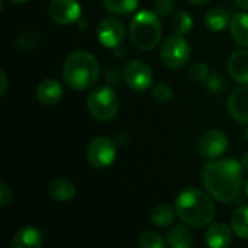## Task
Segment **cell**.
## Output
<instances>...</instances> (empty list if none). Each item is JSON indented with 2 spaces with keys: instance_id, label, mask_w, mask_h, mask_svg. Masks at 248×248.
<instances>
[{
  "instance_id": "6da1fadb",
  "label": "cell",
  "mask_w": 248,
  "mask_h": 248,
  "mask_svg": "<svg viewBox=\"0 0 248 248\" xmlns=\"http://www.w3.org/2000/svg\"><path fill=\"white\" fill-rule=\"evenodd\" d=\"M243 164L237 160L221 158L205 164L202 171V182L205 189L222 203H231L238 199L244 177Z\"/></svg>"
},
{
  "instance_id": "7a4b0ae2",
  "label": "cell",
  "mask_w": 248,
  "mask_h": 248,
  "mask_svg": "<svg viewBox=\"0 0 248 248\" xmlns=\"http://www.w3.org/2000/svg\"><path fill=\"white\" fill-rule=\"evenodd\" d=\"M174 208L182 221L193 228H205L214 221L215 217L212 199L208 193L196 187L185 189L176 198Z\"/></svg>"
},
{
  "instance_id": "3957f363",
  "label": "cell",
  "mask_w": 248,
  "mask_h": 248,
  "mask_svg": "<svg viewBox=\"0 0 248 248\" xmlns=\"http://www.w3.org/2000/svg\"><path fill=\"white\" fill-rule=\"evenodd\" d=\"M100 67L90 52L74 51L62 64V78L67 86L74 90L90 89L99 78Z\"/></svg>"
},
{
  "instance_id": "277c9868",
  "label": "cell",
  "mask_w": 248,
  "mask_h": 248,
  "mask_svg": "<svg viewBox=\"0 0 248 248\" xmlns=\"http://www.w3.org/2000/svg\"><path fill=\"white\" fill-rule=\"evenodd\" d=\"M161 22L160 16L151 10L138 12L129 25V36L132 44L141 51H150L161 39Z\"/></svg>"
},
{
  "instance_id": "5b68a950",
  "label": "cell",
  "mask_w": 248,
  "mask_h": 248,
  "mask_svg": "<svg viewBox=\"0 0 248 248\" xmlns=\"http://www.w3.org/2000/svg\"><path fill=\"white\" fill-rule=\"evenodd\" d=\"M90 115L99 122H110L119 110V99L110 86H99L93 89L87 97Z\"/></svg>"
},
{
  "instance_id": "8992f818",
  "label": "cell",
  "mask_w": 248,
  "mask_h": 248,
  "mask_svg": "<svg viewBox=\"0 0 248 248\" xmlns=\"http://www.w3.org/2000/svg\"><path fill=\"white\" fill-rule=\"evenodd\" d=\"M160 58L169 67L179 70L185 67L190 58V45L183 35H173L163 41L160 48Z\"/></svg>"
},
{
  "instance_id": "52a82bcc",
  "label": "cell",
  "mask_w": 248,
  "mask_h": 248,
  "mask_svg": "<svg viewBox=\"0 0 248 248\" xmlns=\"http://www.w3.org/2000/svg\"><path fill=\"white\" fill-rule=\"evenodd\" d=\"M116 158V144L108 137L94 138L87 148V160L93 169H108Z\"/></svg>"
},
{
  "instance_id": "ba28073f",
  "label": "cell",
  "mask_w": 248,
  "mask_h": 248,
  "mask_svg": "<svg viewBox=\"0 0 248 248\" xmlns=\"http://www.w3.org/2000/svg\"><path fill=\"white\" fill-rule=\"evenodd\" d=\"M124 81L137 92H144L153 84V70L151 67L140 60H129L122 70Z\"/></svg>"
},
{
  "instance_id": "9c48e42d",
  "label": "cell",
  "mask_w": 248,
  "mask_h": 248,
  "mask_svg": "<svg viewBox=\"0 0 248 248\" xmlns=\"http://www.w3.org/2000/svg\"><path fill=\"white\" fill-rule=\"evenodd\" d=\"M97 39L106 48H118L125 38V26L116 17H106L97 25Z\"/></svg>"
},
{
  "instance_id": "30bf717a",
  "label": "cell",
  "mask_w": 248,
  "mask_h": 248,
  "mask_svg": "<svg viewBox=\"0 0 248 248\" xmlns=\"http://www.w3.org/2000/svg\"><path fill=\"white\" fill-rule=\"evenodd\" d=\"M228 145H230V141L224 132L217 131V129H211L201 137L198 148L203 157L218 158L227 153Z\"/></svg>"
},
{
  "instance_id": "8fae6325",
  "label": "cell",
  "mask_w": 248,
  "mask_h": 248,
  "mask_svg": "<svg viewBox=\"0 0 248 248\" xmlns=\"http://www.w3.org/2000/svg\"><path fill=\"white\" fill-rule=\"evenodd\" d=\"M49 15L58 25H70L80 19L81 6L77 0H51Z\"/></svg>"
},
{
  "instance_id": "7c38bea8",
  "label": "cell",
  "mask_w": 248,
  "mask_h": 248,
  "mask_svg": "<svg viewBox=\"0 0 248 248\" xmlns=\"http://www.w3.org/2000/svg\"><path fill=\"white\" fill-rule=\"evenodd\" d=\"M228 112L238 124H248V84L237 87L228 100Z\"/></svg>"
},
{
  "instance_id": "4fadbf2b",
  "label": "cell",
  "mask_w": 248,
  "mask_h": 248,
  "mask_svg": "<svg viewBox=\"0 0 248 248\" xmlns=\"http://www.w3.org/2000/svg\"><path fill=\"white\" fill-rule=\"evenodd\" d=\"M35 93H36V99L42 105H45V106H54V105H57L62 99L64 90H62V86L57 80L46 78V80H42L38 84Z\"/></svg>"
},
{
  "instance_id": "5bb4252c",
  "label": "cell",
  "mask_w": 248,
  "mask_h": 248,
  "mask_svg": "<svg viewBox=\"0 0 248 248\" xmlns=\"http://www.w3.org/2000/svg\"><path fill=\"white\" fill-rule=\"evenodd\" d=\"M232 243L231 228L224 222L211 225L205 234V244L211 248H225Z\"/></svg>"
},
{
  "instance_id": "9a60e30c",
  "label": "cell",
  "mask_w": 248,
  "mask_h": 248,
  "mask_svg": "<svg viewBox=\"0 0 248 248\" xmlns=\"http://www.w3.org/2000/svg\"><path fill=\"white\" fill-rule=\"evenodd\" d=\"M227 68L238 84H248V51H235L228 58Z\"/></svg>"
},
{
  "instance_id": "2e32d148",
  "label": "cell",
  "mask_w": 248,
  "mask_h": 248,
  "mask_svg": "<svg viewBox=\"0 0 248 248\" xmlns=\"http://www.w3.org/2000/svg\"><path fill=\"white\" fill-rule=\"evenodd\" d=\"M44 243V237L41 231L35 227H23L20 228L13 240L12 247L13 248H39Z\"/></svg>"
},
{
  "instance_id": "e0dca14e",
  "label": "cell",
  "mask_w": 248,
  "mask_h": 248,
  "mask_svg": "<svg viewBox=\"0 0 248 248\" xmlns=\"http://www.w3.org/2000/svg\"><path fill=\"white\" fill-rule=\"evenodd\" d=\"M48 193H49V196L54 201L61 202V203H65V202H70L74 198V195H76V186L68 179L58 177V179H54L48 185Z\"/></svg>"
},
{
  "instance_id": "ac0fdd59",
  "label": "cell",
  "mask_w": 248,
  "mask_h": 248,
  "mask_svg": "<svg viewBox=\"0 0 248 248\" xmlns=\"http://www.w3.org/2000/svg\"><path fill=\"white\" fill-rule=\"evenodd\" d=\"M166 244L170 248H189L193 246V235L186 225H174L166 235Z\"/></svg>"
},
{
  "instance_id": "d6986e66",
  "label": "cell",
  "mask_w": 248,
  "mask_h": 248,
  "mask_svg": "<svg viewBox=\"0 0 248 248\" xmlns=\"http://www.w3.org/2000/svg\"><path fill=\"white\" fill-rule=\"evenodd\" d=\"M230 29L234 41L238 45L248 48V13L246 12L235 13L231 19Z\"/></svg>"
},
{
  "instance_id": "ffe728a7",
  "label": "cell",
  "mask_w": 248,
  "mask_h": 248,
  "mask_svg": "<svg viewBox=\"0 0 248 248\" xmlns=\"http://www.w3.org/2000/svg\"><path fill=\"white\" fill-rule=\"evenodd\" d=\"M230 23H231V16L225 9L214 7V9L208 10L205 15V25L209 31L221 32L225 28H228Z\"/></svg>"
},
{
  "instance_id": "44dd1931",
  "label": "cell",
  "mask_w": 248,
  "mask_h": 248,
  "mask_svg": "<svg viewBox=\"0 0 248 248\" xmlns=\"http://www.w3.org/2000/svg\"><path fill=\"white\" fill-rule=\"evenodd\" d=\"M176 208L173 209L171 206L166 205V203H161V205H157L153 211H151V222L158 227V228H167L170 225L174 224L176 221Z\"/></svg>"
},
{
  "instance_id": "7402d4cb",
  "label": "cell",
  "mask_w": 248,
  "mask_h": 248,
  "mask_svg": "<svg viewBox=\"0 0 248 248\" xmlns=\"http://www.w3.org/2000/svg\"><path fill=\"white\" fill-rule=\"evenodd\" d=\"M231 227L237 237L248 240V205L238 208L231 217Z\"/></svg>"
},
{
  "instance_id": "603a6c76",
  "label": "cell",
  "mask_w": 248,
  "mask_h": 248,
  "mask_svg": "<svg viewBox=\"0 0 248 248\" xmlns=\"http://www.w3.org/2000/svg\"><path fill=\"white\" fill-rule=\"evenodd\" d=\"M41 42V35L36 31H23L15 38V48L19 51H31Z\"/></svg>"
},
{
  "instance_id": "cb8c5ba5",
  "label": "cell",
  "mask_w": 248,
  "mask_h": 248,
  "mask_svg": "<svg viewBox=\"0 0 248 248\" xmlns=\"http://www.w3.org/2000/svg\"><path fill=\"white\" fill-rule=\"evenodd\" d=\"M105 7L118 16H125L137 10L138 7V0H103Z\"/></svg>"
},
{
  "instance_id": "d4e9b609",
  "label": "cell",
  "mask_w": 248,
  "mask_h": 248,
  "mask_svg": "<svg viewBox=\"0 0 248 248\" xmlns=\"http://www.w3.org/2000/svg\"><path fill=\"white\" fill-rule=\"evenodd\" d=\"M192 28H193V19L187 12L180 10V12L174 13L173 19H171V29L174 33L185 35V33L190 32Z\"/></svg>"
},
{
  "instance_id": "484cf974",
  "label": "cell",
  "mask_w": 248,
  "mask_h": 248,
  "mask_svg": "<svg viewBox=\"0 0 248 248\" xmlns=\"http://www.w3.org/2000/svg\"><path fill=\"white\" fill-rule=\"evenodd\" d=\"M138 246L141 248H163L166 246L163 237L153 231H145L141 234L138 240Z\"/></svg>"
},
{
  "instance_id": "4316f807",
  "label": "cell",
  "mask_w": 248,
  "mask_h": 248,
  "mask_svg": "<svg viewBox=\"0 0 248 248\" xmlns=\"http://www.w3.org/2000/svg\"><path fill=\"white\" fill-rule=\"evenodd\" d=\"M153 96H154L155 100H158L161 103H167V102L173 100L174 92H173V89L167 83H157L153 87Z\"/></svg>"
},
{
  "instance_id": "83f0119b",
  "label": "cell",
  "mask_w": 248,
  "mask_h": 248,
  "mask_svg": "<svg viewBox=\"0 0 248 248\" xmlns=\"http://www.w3.org/2000/svg\"><path fill=\"white\" fill-rule=\"evenodd\" d=\"M189 77L193 81H205L209 77V68L205 62H195L189 68Z\"/></svg>"
},
{
  "instance_id": "f1b7e54d",
  "label": "cell",
  "mask_w": 248,
  "mask_h": 248,
  "mask_svg": "<svg viewBox=\"0 0 248 248\" xmlns=\"http://www.w3.org/2000/svg\"><path fill=\"white\" fill-rule=\"evenodd\" d=\"M224 86H225V81H224V77L219 73H212L206 78V89L209 92H212V93L221 92L224 89Z\"/></svg>"
},
{
  "instance_id": "f546056e",
  "label": "cell",
  "mask_w": 248,
  "mask_h": 248,
  "mask_svg": "<svg viewBox=\"0 0 248 248\" xmlns=\"http://www.w3.org/2000/svg\"><path fill=\"white\" fill-rule=\"evenodd\" d=\"M174 0H155L154 3V12L158 16H170L174 10Z\"/></svg>"
},
{
  "instance_id": "4dcf8cb0",
  "label": "cell",
  "mask_w": 248,
  "mask_h": 248,
  "mask_svg": "<svg viewBox=\"0 0 248 248\" xmlns=\"http://www.w3.org/2000/svg\"><path fill=\"white\" fill-rule=\"evenodd\" d=\"M12 202V190L6 183H0V206L4 208Z\"/></svg>"
},
{
  "instance_id": "1f68e13d",
  "label": "cell",
  "mask_w": 248,
  "mask_h": 248,
  "mask_svg": "<svg viewBox=\"0 0 248 248\" xmlns=\"http://www.w3.org/2000/svg\"><path fill=\"white\" fill-rule=\"evenodd\" d=\"M0 80H1V89H0V96L3 97L7 92V77L4 71H0Z\"/></svg>"
},
{
  "instance_id": "d6a6232c",
  "label": "cell",
  "mask_w": 248,
  "mask_h": 248,
  "mask_svg": "<svg viewBox=\"0 0 248 248\" xmlns=\"http://www.w3.org/2000/svg\"><path fill=\"white\" fill-rule=\"evenodd\" d=\"M187 1H190L192 4H198V6H203V4H206L208 1H211V0H187Z\"/></svg>"
},
{
  "instance_id": "836d02e7",
  "label": "cell",
  "mask_w": 248,
  "mask_h": 248,
  "mask_svg": "<svg viewBox=\"0 0 248 248\" xmlns=\"http://www.w3.org/2000/svg\"><path fill=\"white\" fill-rule=\"evenodd\" d=\"M235 3L243 9H248V0H235Z\"/></svg>"
},
{
  "instance_id": "e575fe53",
  "label": "cell",
  "mask_w": 248,
  "mask_h": 248,
  "mask_svg": "<svg viewBox=\"0 0 248 248\" xmlns=\"http://www.w3.org/2000/svg\"><path fill=\"white\" fill-rule=\"evenodd\" d=\"M241 164H243L244 170H247V171H248V151H247V153H246V155H244V158H243Z\"/></svg>"
},
{
  "instance_id": "d590c367",
  "label": "cell",
  "mask_w": 248,
  "mask_h": 248,
  "mask_svg": "<svg viewBox=\"0 0 248 248\" xmlns=\"http://www.w3.org/2000/svg\"><path fill=\"white\" fill-rule=\"evenodd\" d=\"M9 1H12V3H15V4H22V3L29 1V0H9Z\"/></svg>"
},
{
  "instance_id": "8d00e7d4",
  "label": "cell",
  "mask_w": 248,
  "mask_h": 248,
  "mask_svg": "<svg viewBox=\"0 0 248 248\" xmlns=\"http://www.w3.org/2000/svg\"><path fill=\"white\" fill-rule=\"evenodd\" d=\"M246 193H247V196H248V180H247V183H246Z\"/></svg>"
},
{
  "instance_id": "74e56055",
  "label": "cell",
  "mask_w": 248,
  "mask_h": 248,
  "mask_svg": "<svg viewBox=\"0 0 248 248\" xmlns=\"http://www.w3.org/2000/svg\"><path fill=\"white\" fill-rule=\"evenodd\" d=\"M246 137H247V140H248V129H247V132H246Z\"/></svg>"
}]
</instances>
